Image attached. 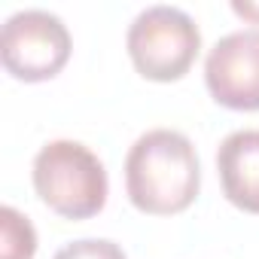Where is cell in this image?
<instances>
[{
	"mask_svg": "<svg viewBox=\"0 0 259 259\" xmlns=\"http://www.w3.org/2000/svg\"><path fill=\"white\" fill-rule=\"evenodd\" d=\"M232 13L247 19V22H253V25H259V4H250V0L241 4V0H232Z\"/></svg>",
	"mask_w": 259,
	"mask_h": 259,
	"instance_id": "obj_9",
	"label": "cell"
},
{
	"mask_svg": "<svg viewBox=\"0 0 259 259\" xmlns=\"http://www.w3.org/2000/svg\"><path fill=\"white\" fill-rule=\"evenodd\" d=\"M204 85L229 110H259V31L220 37L204 58Z\"/></svg>",
	"mask_w": 259,
	"mask_h": 259,
	"instance_id": "obj_5",
	"label": "cell"
},
{
	"mask_svg": "<svg viewBox=\"0 0 259 259\" xmlns=\"http://www.w3.org/2000/svg\"><path fill=\"white\" fill-rule=\"evenodd\" d=\"M52 259H125V250L107 238H82L64 244Z\"/></svg>",
	"mask_w": 259,
	"mask_h": 259,
	"instance_id": "obj_8",
	"label": "cell"
},
{
	"mask_svg": "<svg viewBox=\"0 0 259 259\" xmlns=\"http://www.w3.org/2000/svg\"><path fill=\"white\" fill-rule=\"evenodd\" d=\"M34 192L64 220H89L104 210L110 180L104 162L79 141H49L34 156Z\"/></svg>",
	"mask_w": 259,
	"mask_h": 259,
	"instance_id": "obj_2",
	"label": "cell"
},
{
	"mask_svg": "<svg viewBox=\"0 0 259 259\" xmlns=\"http://www.w3.org/2000/svg\"><path fill=\"white\" fill-rule=\"evenodd\" d=\"M201 189V165L192 141L174 128L141 135L125 156V192L141 213L171 217L186 210Z\"/></svg>",
	"mask_w": 259,
	"mask_h": 259,
	"instance_id": "obj_1",
	"label": "cell"
},
{
	"mask_svg": "<svg viewBox=\"0 0 259 259\" xmlns=\"http://www.w3.org/2000/svg\"><path fill=\"white\" fill-rule=\"evenodd\" d=\"M37 232L16 207H0V259H34Z\"/></svg>",
	"mask_w": 259,
	"mask_h": 259,
	"instance_id": "obj_7",
	"label": "cell"
},
{
	"mask_svg": "<svg viewBox=\"0 0 259 259\" xmlns=\"http://www.w3.org/2000/svg\"><path fill=\"white\" fill-rule=\"evenodd\" d=\"M67 25L46 10H22L10 16L0 31V61L22 82H46L58 76L70 58Z\"/></svg>",
	"mask_w": 259,
	"mask_h": 259,
	"instance_id": "obj_4",
	"label": "cell"
},
{
	"mask_svg": "<svg viewBox=\"0 0 259 259\" xmlns=\"http://www.w3.org/2000/svg\"><path fill=\"white\" fill-rule=\"evenodd\" d=\"M128 58L144 79L177 82L189 73L201 52L195 19L177 7H147L128 28Z\"/></svg>",
	"mask_w": 259,
	"mask_h": 259,
	"instance_id": "obj_3",
	"label": "cell"
},
{
	"mask_svg": "<svg viewBox=\"0 0 259 259\" xmlns=\"http://www.w3.org/2000/svg\"><path fill=\"white\" fill-rule=\"evenodd\" d=\"M223 195L244 213H259V128L232 132L217 150Z\"/></svg>",
	"mask_w": 259,
	"mask_h": 259,
	"instance_id": "obj_6",
	"label": "cell"
}]
</instances>
